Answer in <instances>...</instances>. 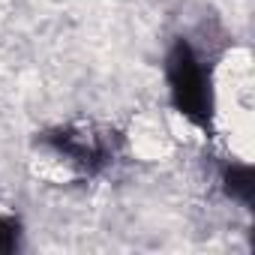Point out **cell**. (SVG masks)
Wrapping results in <instances>:
<instances>
[{
	"mask_svg": "<svg viewBox=\"0 0 255 255\" xmlns=\"http://www.w3.org/2000/svg\"><path fill=\"white\" fill-rule=\"evenodd\" d=\"M18 237H21V231H18L15 216L0 213V252H12L18 246Z\"/></svg>",
	"mask_w": 255,
	"mask_h": 255,
	"instance_id": "277c9868",
	"label": "cell"
},
{
	"mask_svg": "<svg viewBox=\"0 0 255 255\" xmlns=\"http://www.w3.org/2000/svg\"><path fill=\"white\" fill-rule=\"evenodd\" d=\"M168 84H171V99H174L177 111L183 117H189L192 123L207 126L210 114H213L210 78L186 42H177L168 57Z\"/></svg>",
	"mask_w": 255,
	"mask_h": 255,
	"instance_id": "6da1fadb",
	"label": "cell"
},
{
	"mask_svg": "<svg viewBox=\"0 0 255 255\" xmlns=\"http://www.w3.org/2000/svg\"><path fill=\"white\" fill-rule=\"evenodd\" d=\"M228 180V192L234 198H240L243 204H249L252 198V174H249V165H231V171L225 174Z\"/></svg>",
	"mask_w": 255,
	"mask_h": 255,
	"instance_id": "3957f363",
	"label": "cell"
},
{
	"mask_svg": "<svg viewBox=\"0 0 255 255\" xmlns=\"http://www.w3.org/2000/svg\"><path fill=\"white\" fill-rule=\"evenodd\" d=\"M48 141L60 156L81 165L84 171H96L111 159V144H108L105 135H93V132H84V129H66V132L48 135Z\"/></svg>",
	"mask_w": 255,
	"mask_h": 255,
	"instance_id": "7a4b0ae2",
	"label": "cell"
}]
</instances>
